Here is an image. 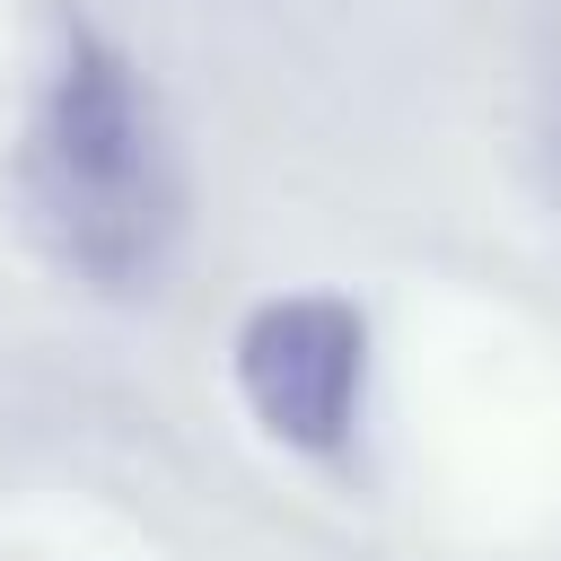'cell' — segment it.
<instances>
[{"label": "cell", "mask_w": 561, "mask_h": 561, "mask_svg": "<svg viewBox=\"0 0 561 561\" xmlns=\"http://www.w3.org/2000/svg\"><path fill=\"white\" fill-rule=\"evenodd\" d=\"M9 202L35 254L96 298H158L193 237V167L140 53L88 9H53L26 114L9 140Z\"/></svg>", "instance_id": "6da1fadb"}, {"label": "cell", "mask_w": 561, "mask_h": 561, "mask_svg": "<svg viewBox=\"0 0 561 561\" xmlns=\"http://www.w3.org/2000/svg\"><path fill=\"white\" fill-rule=\"evenodd\" d=\"M228 377L272 447L333 465L359 447V421H368V377H377L368 307L342 289H272L245 307L228 342Z\"/></svg>", "instance_id": "7a4b0ae2"}]
</instances>
